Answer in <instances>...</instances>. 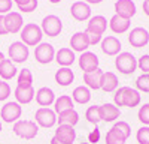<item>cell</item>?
Wrapping results in <instances>:
<instances>
[{"label":"cell","instance_id":"1","mask_svg":"<svg viewBox=\"0 0 149 144\" xmlns=\"http://www.w3.org/2000/svg\"><path fill=\"white\" fill-rule=\"evenodd\" d=\"M140 93L136 90V89H131L128 86H124V87H119L115 90V95H113V102L116 107H128V108H134L140 104Z\"/></svg>","mask_w":149,"mask_h":144},{"label":"cell","instance_id":"2","mask_svg":"<svg viewBox=\"0 0 149 144\" xmlns=\"http://www.w3.org/2000/svg\"><path fill=\"white\" fill-rule=\"evenodd\" d=\"M21 42L26 44L27 47H37L40 42H42V38H43V32L42 29L37 26L34 23H29L24 26V29L21 30Z\"/></svg>","mask_w":149,"mask_h":144},{"label":"cell","instance_id":"3","mask_svg":"<svg viewBox=\"0 0 149 144\" xmlns=\"http://www.w3.org/2000/svg\"><path fill=\"white\" fill-rule=\"evenodd\" d=\"M37 132H39V126L31 120H18L14 123V134L22 140H33Z\"/></svg>","mask_w":149,"mask_h":144},{"label":"cell","instance_id":"4","mask_svg":"<svg viewBox=\"0 0 149 144\" xmlns=\"http://www.w3.org/2000/svg\"><path fill=\"white\" fill-rule=\"evenodd\" d=\"M115 66L116 69L124 75H130L137 69V59H136L131 53H119L115 59Z\"/></svg>","mask_w":149,"mask_h":144},{"label":"cell","instance_id":"5","mask_svg":"<svg viewBox=\"0 0 149 144\" xmlns=\"http://www.w3.org/2000/svg\"><path fill=\"white\" fill-rule=\"evenodd\" d=\"M21 114H22V108L17 101L15 102H6L2 107V110H0V117H2V120L6 122V123L18 122Z\"/></svg>","mask_w":149,"mask_h":144},{"label":"cell","instance_id":"6","mask_svg":"<svg viewBox=\"0 0 149 144\" xmlns=\"http://www.w3.org/2000/svg\"><path fill=\"white\" fill-rule=\"evenodd\" d=\"M9 60H12V63H24L30 56L29 47L22 42H12L9 45Z\"/></svg>","mask_w":149,"mask_h":144},{"label":"cell","instance_id":"7","mask_svg":"<svg viewBox=\"0 0 149 144\" xmlns=\"http://www.w3.org/2000/svg\"><path fill=\"white\" fill-rule=\"evenodd\" d=\"M34 59L36 62H39L40 65H48L55 59V50L51 44L48 42H40L34 48Z\"/></svg>","mask_w":149,"mask_h":144},{"label":"cell","instance_id":"8","mask_svg":"<svg viewBox=\"0 0 149 144\" xmlns=\"http://www.w3.org/2000/svg\"><path fill=\"white\" fill-rule=\"evenodd\" d=\"M43 35H48L54 38V36H58L63 30V23L57 15H48L42 20V26H40Z\"/></svg>","mask_w":149,"mask_h":144},{"label":"cell","instance_id":"9","mask_svg":"<svg viewBox=\"0 0 149 144\" xmlns=\"http://www.w3.org/2000/svg\"><path fill=\"white\" fill-rule=\"evenodd\" d=\"M36 123L37 126H42V128H52L57 123V113L51 108H39L36 111Z\"/></svg>","mask_w":149,"mask_h":144},{"label":"cell","instance_id":"10","mask_svg":"<svg viewBox=\"0 0 149 144\" xmlns=\"http://www.w3.org/2000/svg\"><path fill=\"white\" fill-rule=\"evenodd\" d=\"M128 42L134 48H142L149 42V33L143 27H134L128 35Z\"/></svg>","mask_w":149,"mask_h":144},{"label":"cell","instance_id":"11","mask_svg":"<svg viewBox=\"0 0 149 144\" xmlns=\"http://www.w3.org/2000/svg\"><path fill=\"white\" fill-rule=\"evenodd\" d=\"M70 14L76 21H86L91 18V8L85 2H74L70 6Z\"/></svg>","mask_w":149,"mask_h":144},{"label":"cell","instance_id":"12","mask_svg":"<svg viewBox=\"0 0 149 144\" xmlns=\"http://www.w3.org/2000/svg\"><path fill=\"white\" fill-rule=\"evenodd\" d=\"M79 68L84 71V74L98 69V57L91 51L82 53L81 57H79Z\"/></svg>","mask_w":149,"mask_h":144},{"label":"cell","instance_id":"13","mask_svg":"<svg viewBox=\"0 0 149 144\" xmlns=\"http://www.w3.org/2000/svg\"><path fill=\"white\" fill-rule=\"evenodd\" d=\"M22 24L24 20L19 12H9L5 15V26L8 33H18L22 29Z\"/></svg>","mask_w":149,"mask_h":144},{"label":"cell","instance_id":"14","mask_svg":"<svg viewBox=\"0 0 149 144\" xmlns=\"http://www.w3.org/2000/svg\"><path fill=\"white\" fill-rule=\"evenodd\" d=\"M115 12H116V15L125 18V20H130L136 14V5L131 0H116Z\"/></svg>","mask_w":149,"mask_h":144},{"label":"cell","instance_id":"15","mask_svg":"<svg viewBox=\"0 0 149 144\" xmlns=\"http://www.w3.org/2000/svg\"><path fill=\"white\" fill-rule=\"evenodd\" d=\"M55 138H58L60 141H63L66 144H73L76 140V131L73 126H67V125H58V128L55 129Z\"/></svg>","mask_w":149,"mask_h":144},{"label":"cell","instance_id":"16","mask_svg":"<svg viewBox=\"0 0 149 144\" xmlns=\"http://www.w3.org/2000/svg\"><path fill=\"white\" fill-rule=\"evenodd\" d=\"M36 102L39 104L42 108H48L49 105H52L55 102V93L52 89L49 87H40L36 92Z\"/></svg>","mask_w":149,"mask_h":144},{"label":"cell","instance_id":"17","mask_svg":"<svg viewBox=\"0 0 149 144\" xmlns=\"http://www.w3.org/2000/svg\"><path fill=\"white\" fill-rule=\"evenodd\" d=\"M103 74L104 72L98 68L93 72H86V74H84V83L85 86L88 87L90 90H98L102 87V78H103Z\"/></svg>","mask_w":149,"mask_h":144},{"label":"cell","instance_id":"18","mask_svg":"<svg viewBox=\"0 0 149 144\" xmlns=\"http://www.w3.org/2000/svg\"><path fill=\"white\" fill-rule=\"evenodd\" d=\"M98 113H100V119L104 122H115L116 119H119L121 111L119 108L113 104H103L98 107Z\"/></svg>","mask_w":149,"mask_h":144},{"label":"cell","instance_id":"19","mask_svg":"<svg viewBox=\"0 0 149 144\" xmlns=\"http://www.w3.org/2000/svg\"><path fill=\"white\" fill-rule=\"evenodd\" d=\"M121 42L116 39L115 36H106L104 39H102V51L106 56H118L121 51Z\"/></svg>","mask_w":149,"mask_h":144},{"label":"cell","instance_id":"20","mask_svg":"<svg viewBox=\"0 0 149 144\" xmlns=\"http://www.w3.org/2000/svg\"><path fill=\"white\" fill-rule=\"evenodd\" d=\"M70 47L73 51H78V53H85L86 48L90 47V42H88V38H86L85 32H78L74 33L72 38H70Z\"/></svg>","mask_w":149,"mask_h":144},{"label":"cell","instance_id":"21","mask_svg":"<svg viewBox=\"0 0 149 144\" xmlns=\"http://www.w3.org/2000/svg\"><path fill=\"white\" fill-rule=\"evenodd\" d=\"M15 99L19 105H26V104H30L34 96H36V92H34V87H18L15 89Z\"/></svg>","mask_w":149,"mask_h":144},{"label":"cell","instance_id":"22","mask_svg":"<svg viewBox=\"0 0 149 144\" xmlns=\"http://www.w3.org/2000/svg\"><path fill=\"white\" fill-rule=\"evenodd\" d=\"M74 51L72 48H60L55 53V60L61 68H69L74 62Z\"/></svg>","mask_w":149,"mask_h":144},{"label":"cell","instance_id":"23","mask_svg":"<svg viewBox=\"0 0 149 144\" xmlns=\"http://www.w3.org/2000/svg\"><path fill=\"white\" fill-rule=\"evenodd\" d=\"M107 29V20L102 15H95V17H91L88 20V26H86V30L88 32H93V33H97V35H103Z\"/></svg>","mask_w":149,"mask_h":144},{"label":"cell","instance_id":"24","mask_svg":"<svg viewBox=\"0 0 149 144\" xmlns=\"http://www.w3.org/2000/svg\"><path fill=\"white\" fill-rule=\"evenodd\" d=\"M74 80V74L70 68H60L55 72V83L61 87H67L73 83Z\"/></svg>","mask_w":149,"mask_h":144},{"label":"cell","instance_id":"25","mask_svg":"<svg viewBox=\"0 0 149 144\" xmlns=\"http://www.w3.org/2000/svg\"><path fill=\"white\" fill-rule=\"evenodd\" d=\"M109 27L113 33H118V35L125 33L130 29V20H125V18H122V17L115 14L109 21Z\"/></svg>","mask_w":149,"mask_h":144},{"label":"cell","instance_id":"26","mask_svg":"<svg viewBox=\"0 0 149 144\" xmlns=\"http://www.w3.org/2000/svg\"><path fill=\"white\" fill-rule=\"evenodd\" d=\"M118 86H119V81L113 72H104L103 78H102V87L100 89L106 93H110V92H115L118 89Z\"/></svg>","mask_w":149,"mask_h":144},{"label":"cell","instance_id":"27","mask_svg":"<svg viewBox=\"0 0 149 144\" xmlns=\"http://www.w3.org/2000/svg\"><path fill=\"white\" fill-rule=\"evenodd\" d=\"M72 99H73V102L81 104V105L88 104L91 101V90L86 86H78L72 93Z\"/></svg>","mask_w":149,"mask_h":144},{"label":"cell","instance_id":"28","mask_svg":"<svg viewBox=\"0 0 149 144\" xmlns=\"http://www.w3.org/2000/svg\"><path fill=\"white\" fill-rule=\"evenodd\" d=\"M17 71L18 69L15 68L14 63H12V60L5 59L3 62L0 63V78H2L3 81H9L17 75Z\"/></svg>","mask_w":149,"mask_h":144},{"label":"cell","instance_id":"29","mask_svg":"<svg viewBox=\"0 0 149 144\" xmlns=\"http://www.w3.org/2000/svg\"><path fill=\"white\" fill-rule=\"evenodd\" d=\"M57 122H58V125H67V126L74 128V125L79 122V114L74 110H67L57 116Z\"/></svg>","mask_w":149,"mask_h":144},{"label":"cell","instance_id":"30","mask_svg":"<svg viewBox=\"0 0 149 144\" xmlns=\"http://www.w3.org/2000/svg\"><path fill=\"white\" fill-rule=\"evenodd\" d=\"M73 105H74V102H73V99L70 98V96H67V95H61L60 98H55V102H54V111H55L57 114L64 113V111H67V110H73Z\"/></svg>","mask_w":149,"mask_h":144},{"label":"cell","instance_id":"31","mask_svg":"<svg viewBox=\"0 0 149 144\" xmlns=\"http://www.w3.org/2000/svg\"><path fill=\"white\" fill-rule=\"evenodd\" d=\"M104 141H106V144H125L127 138L115 128H110L104 137Z\"/></svg>","mask_w":149,"mask_h":144},{"label":"cell","instance_id":"32","mask_svg":"<svg viewBox=\"0 0 149 144\" xmlns=\"http://www.w3.org/2000/svg\"><path fill=\"white\" fill-rule=\"evenodd\" d=\"M18 87H31L33 86V74L30 69H21L17 78Z\"/></svg>","mask_w":149,"mask_h":144},{"label":"cell","instance_id":"33","mask_svg":"<svg viewBox=\"0 0 149 144\" xmlns=\"http://www.w3.org/2000/svg\"><path fill=\"white\" fill-rule=\"evenodd\" d=\"M85 117H86V120H88L90 123H93V125L97 126V123L102 120L100 119V113H98V107L97 105L90 107L88 110H86V113H85Z\"/></svg>","mask_w":149,"mask_h":144},{"label":"cell","instance_id":"34","mask_svg":"<svg viewBox=\"0 0 149 144\" xmlns=\"http://www.w3.org/2000/svg\"><path fill=\"white\" fill-rule=\"evenodd\" d=\"M136 87H137V92L149 93V74H142L140 77H137Z\"/></svg>","mask_w":149,"mask_h":144},{"label":"cell","instance_id":"35","mask_svg":"<svg viewBox=\"0 0 149 144\" xmlns=\"http://www.w3.org/2000/svg\"><path fill=\"white\" fill-rule=\"evenodd\" d=\"M137 117H139V120H140L145 126H149V104H143V105L139 108Z\"/></svg>","mask_w":149,"mask_h":144},{"label":"cell","instance_id":"36","mask_svg":"<svg viewBox=\"0 0 149 144\" xmlns=\"http://www.w3.org/2000/svg\"><path fill=\"white\" fill-rule=\"evenodd\" d=\"M112 128H115L116 131H119L125 138H128V137L131 135V128H130V125H128L127 122H122V120H119V122H115V125L112 126Z\"/></svg>","mask_w":149,"mask_h":144},{"label":"cell","instance_id":"37","mask_svg":"<svg viewBox=\"0 0 149 144\" xmlns=\"http://www.w3.org/2000/svg\"><path fill=\"white\" fill-rule=\"evenodd\" d=\"M139 144H149V126H142L136 134Z\"/></svg>","mask_w":149,"mask_h":144},{"label":"cell","instance_id":"38","mask_svg":"<svg viewBox=\"0 0 149 144\" xmlns=\"http://www.w3.org/2000/svg\"><path fill=\"white\" fill-rule=\"evenodd\" d=\"M137 68L143 71V74H149V54H143L137 60Z\"/></svg>","mask_w":149,"mask_h":144},{"label":"cell","instance_id":"39","mask_svg":"<svg viewBox=\"0 0 149 144\" xmlns=\"http://www.w3.org/2000/svg\"><path fill=\"white\" fill-rule=\"evenodd\" d=\"M10 96V87L3 80H0V101H6Z\"/></svg>","mask_w":149,"mask_h":144},{"label":"cell","instance_id":"40","mask_svg":"<svg viewBox=\"0 0 149 144\" xmlns=\"http://www.w3.org/2000/svg\"><path fill=\"white\" fill-rule=\"evenodd\" d=\"M17 8H18L19 12H33L37 8V0H30L29 3L22 5V6H17Z\"/></svg>","mask_w":149,"mask_h":144},{"label":"cell","instance_id":"41","mask_svg":"<svg viewBox=\"0 0 149 144\" xmlns=\"http://www.w3.org/2000/svg\"><path fill=\"white\" fill-rule=\"evenodd\" d=\"M85 35H86V38H88L90 45H95L98 42H102V35H97V33H93V32H88V30H85Z\"/></svg>","mask_w":149,"mask_h":144},{"label":"cell","instance_id":"42","mask_svg":"<svg viewBox=\"0 0 149 144\" xmlns=\"http://www.w3.org/2000/svg\"><path fill=\"white\" fill-rule=\"evenodd\" d=\"M10 9H12V0H0V15L9 14Z\"/></svg>","mask_w":149,"mask_h":144},{"label":"cell","instance_id":"43","mask_svg":"<svg viewBox=\"0 0 149 144\" xmlns=\"http://www.w3.org/2000/svg\"><path fill=\"white\" fill-rule=\"evenodd\" d=\"M98 140H100V129L95 126L88 134V143L90 144H95V143H98Z\"/></svg>","mask_w":149,"mask_h":144},{"label":"cell","instance_id":"44","mask_svg":"<svg viewBox=\"0 0 149 144\" xmlns=\"http://www.w3.org/2000/svg\"><path fill=\"white\" fill-rule=\"evenodd\" d=\"M8 35L6 26H5V15H0V36Z\"/></svg>","mask_w":149,"mask_h":144},{"label":"cell","instance_id":"45","mask_svg":"<svg viewBox=\"0 0 149 144\" xmlns=\"http://www.w3.org/2000/svg\"><path fill=\"white\" fill-rule=\"evenodd\" d=\"M143 12L149 17V2H148V0H145V2H143Z\"/></svg>","mask_w":149,"mask_h":144},{"label":"cell","instance_id":"46","mask_svg":"<svg viewBox=\"0 0 149 144\" xmlns=\"http://www.w3.org/2000/svg\"><path fill=\"white\" fill-rule=\"evenodd\" d=\"M17 6H22V5H26V3H29L30 0H12Z\"/></svg>","mask_w":149,"mask_h":144},{"label":"cell","instance_id":"47","mask_svg":"<svg viewBox=\"0 0 149 144\" xmlns=\"http://www.w3.org/2000/svg\"><path fill=\"white\" fill-rule=\"evenodd\" d=\"M85 3H91V5H97V3H102L103 0H84Z\"/></svg>","mask_w":149,"mask_h":144},{"label":"cell","instance_id":"48","mask_svg":"<svg viewBox=\"0 0 149 144\" xmlns=\"http://www.w3.org/2000/svg\"><path fill=\"white\" fill-rule=\"evenodd\" d=\"M51 144H66V143H63V141H60L58 138L52 137V138H51Z\"/></svg>","mask_w":149,"mask_h":144},{"label":"cell","instance_id":"49","mask_svg":"<svg viewBox=\"0 0 149 144\" xmlns=\"http://www.w3.org/2000/svg\"><path fill=\"white\" fill-rule=\"evenodd\" d=\"M3 60H5V56H3V53H2V51H0V63H2Z\"/></svg>","mask_w":149,"mask_h":144},{"label":"cell","instance_id":"50","mask_svg":"<svg viewBox=\"0 0 149 144\" xmlns=\"http://www.w3.org/2000/svg\"><path fill=\"white\" fill-rule=\"evenodd\" d=\"M49 2H51V3H54V5H55V3H60L61 0H49Z\"/></svg>","mask_w":149,"mask_h":144},{"label":"cell","instance_id":"51","mask_svg":"<svg viewBox=\"0 0 149 144\" xmlns=\"http://www.w3.org/2000/svg\"><path fill=\"white\" fill-rule=\"evenodd\" d=\"M0 132H2V123H0Z\"/></svg>","mask_w":149,"mask_h":144},{"label":"cell","instance_id":"52","mask_svg":"<svg viewBox=\"0 0 149 144\" xmlns=\"http://www.w3.org/2000/svg\"><path fill=\"white\" fill-rule=\"evenodd\" d=\"M81 144H90V143H81Z\"/></svg>","mask_w":149,"mask_h":144},{"label":"cell","instance_id":"53","mask_svg":"<svg viewBox=\"0 0 149 144\" xmlns=\"http://www.w3.org/2000/svg\"><path fill=\"white\" fill-rule=\"evenodd\" d=\"M148 2H149V0H148Z\"/></svg>","mask_w":149,"mask_h":144}]
</instances>
